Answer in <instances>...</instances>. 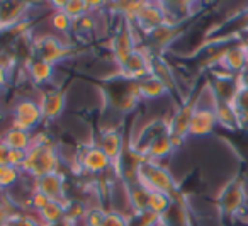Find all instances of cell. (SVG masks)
Listing matches in <instances>:
<instances>
[{"instance_id": "cell-6", "label": "cell", "mask_w": 248, "mask_h": 226, "mask_svg": "<svg viewBox=\"0 0 248 226\" xmlns=\"http://www.w3.org/2000/svg\"><path fill=\"white\" fill-rule=\"evenodd\" d=\"M245 204H247V191H245L243 182L236 180L226 185V189L219 197L221 212L226 216H236L241 212Z\"/></svg>"}, {"instance_id": "cell-3", "label": "cell", "mask_w": 248, "mask_h": 226, "mask_svg": "<svg viewBox=\"0 0 248 226\" xmlns=\"http://www.w3.org/2000/svg\"><path fill=\"white\" fill-rule=\"evenodd\" d=\"M45 121L39 100L34 97H21L12 107V126L19 129L34 131Z\"/></svg>"}, {"instance_id": "cell-24", "label": "cell", "mask_w": 248, "mask_h": 226, "mask_svg": "<svg viewBox=\"0 0 248 226\" xmlns=\"http://www.w3.org/2000/svg\"><path fill=\"white\" fill-rule=\"evenodd\" d=\"M39 219H34L29 214H9L4 221V226H39Z\"/></svg>"}, {"instance_id": "cell-7", "label": "cell", "mask_w": 248, "mask_h": 226, "mask_svg": "<svg viewBox=\"0 0 248 226\" xmlns=\"http://www.w3.org/2000/svg\"><path fill=\"white\" fill-rule=\"evenodd\" d=\"M77 163H78L80 170L87 172V174H104L107 172V168L112 167L110 160L100 150L99 145H89L85 150H82V153L77 158Z\"/></svg>"}, {"instance_id": "cell-17", "label": "cell", "mask_w": 248, "mask_h": 226, "mask_svg": "<svg viewBox=\"0 0 248 226\" xmlns=\"http://www.w3.org/2000/svg\"><path fill=\"white\" fill-rule=\"evenodd\" d=\"M136 85H138L140 97H143V99H150V100L160 99V97H163L167 92H169V87H167L165 83L158 79V77L152 75V73H150L148 77H145V79L138 80Z\"/></svg>"}, {"instance_id": "cell-20", "label": "cell", "mask_w": 248, "mask_h": 226, "mask_svg": "<svg viewBox=\"0 0 248 226\" xmlns=\"http://www.w3.org/2000/svg\"><path fill=\"white\" fill-rule=\"evenodd\" d=\"M170 208H172V195L165 194V192L150 191L146 212H152L153 216H160L162 218Z\"/></svg>"}, {"instance_id": "cell-16", "label": "cell", "mask_w": 248, "mask_h": 226, "mask_svg": "<svg viewBox=\"0 0 248 226\" xmlns=\"http://www.w3.org/2000/svg\"><path fill=\"white\" fill-rule=\"evenodd\" d=\"M56 68L51 63H46L39 58H32L28 65V75L36 85H46V83H51L55 79Z\"/></svg>"}, {"instance_id": "cell-30", "label": "cell", "mask_w": 248, "mask_h": 226, "mask_svg": "<svg viewBox=\"0 0 248 226\" xmlns=\"http://www.w3.org/2000/svg\"><path fill=\"white\" fill-rule=\"evenodd\" d=\"M7 204H11V199H9L7 192L4 191H0V212H7ZM9 214V212H7Z\"/></svg>"}, {"instance_id": "cell-21", "label": "cell", "mask_w": 248, "mask_h": 226, "mask_svg": "<svg viewBox=\"0 0 248 226\" xmlns=\"http://www.w3.org/2000/svg\"><path fill=\"white\" fill-rule=\"evenodd\" d=\"M21 168H16L12 165H0V191L7 192L9 189L16 187L21 178Z\"/></svg>"}, {"instance_id": "cell-19", "label": "cell", "mask_w": 248, "mask_h": 226, "mask_svg": "<svg viewBox=\"0 0 248 226\" xmlns=\"http://www.w3.org/2000/svg\"><path fill=\"white\" fill-rule=\"evenodd\" d=\"M216 117H217V124L228 131H233L241 126L240 114H238L236 107L231 102H217Z\"/></svg>"}, {"instance_id": "cell-4", "label": "cell", "mask_w": 248, "mask_h": 226, "mask_svg": "<svg viewBox=\"0 0 248 226\" xmlns=\"http://www.w3.org/2000/svg\"><path fill=\"white\" fill-rule=\"evenodd\" d=\"M217 66L224 68L226 72H230L231 75H234V77H238L240 73H243L245 70H248V58H247V51H245L243 43L241 41L233 43V45L221 49Z\"/></svg>"}, {"instance_id": "cell-25", "label": "cell", "mask_w": 248, "mask_h": 226, "mask_svg": "<svg viewBox=\"0 0 248 226\" xmlns=\"http://www.w3.org/2000/svg\"><path fill=\"white\" fill-rule=\"evenodd\" d=\"M106 216V211L100 208H90L87 209L85 216H83V225L85 226H100L102 225V219Z\"/></svg>"}, {"instance_id": "cell-29", "label": "cell", "mask_w": 248, "mask_h": 226, "mask_svg": "<svg viewBox=\"0 0 248 226\" xmlns=\"http://www.w3.org/2000/svg\"><path fill=\"white\" fill-rule=\"evenodd\" d=\"M9 80H11V72L0 65V89H4V87L9 83Z\"/></svg>"}, {"instance_id": "cell-5", "label": "cell", "mask_w": 248, "mask_h": 226, "mask_svg": "<svg viewBox=\"0 0 248 226\" xmlns=\"http://www.w3.org/2000/svg\"><path fill=\"white\" fill-rule=\"evenodd\" d=\"M216 126H217L216 107L196 106V111H194V114H192V119H190L189 136H194V138L209 136V134L216 129Z\"/></svg>"}, {"instance_id": "cell-15", "label": "cell", "mask_w": 248, "mask_h": 226, "mask_svg": "<svg viewBox=\"0 0 248 226\" xmlns=\"http://www.w3.org/2000/svg\"><path fill=\"white\" fill-rule=\"evenodd\" d=\"M0 140L4 141L11 150H17V151H28L32 146V141H34V134L31 131L26 129H19V128L11 126Z\"/></svg>"}, {"instance_id": "cell-2", "label": "cell", "mask_w": 248, "mask_h": 226, "mask_svg": "<svg viewBox=\"0 0 248 226\" xmlns=\"http://www.w3.org/2000/svg\"><path fill=\"white\" fill-rule=\"evenodd\" d=\"M136 178L140 184L145 185L148 191H158L172 195L175 192V178L169 168L160 165L158 161H152L148 158H141L136 165Z\"/></svg>"}, {"instance_id": "cell-27", "label": "cell", "mask_w": 248, "mask_h": 226, "mask_svg": "<svg viewBox=\"0 0 248 226\" xmlns=\"http://www.w3.org/2000/svg\"><path fill=\"white\" fill-rule=\"evenodd\" d=\"M49 201H51V199L48 197V195L46 194H43L41 191H32L31 192V199H29V204H31V208L32 209H36V211H41L43 208H45V206H48L49 204Z\"/></svg>"}, {"instance_id": "cell-9", "label": "cell", "mask_w": 248, "mask_h": 226, "mask_svg": "<svg viewBox=\"0 0 248 226\" xmlns=\"http://www.w3.org/2000/svg\"><path fill=\"white\" fill-rule=\"evenodd\" d=\"M36 58L43 60L46 63L56 65L68 55V48L63 45L56 36H43L36 41Z\"/></svg>"}, {"instance_id": "cell-1", "label": "cell", "mask_w": 248, "mask_h": 226, "mask_svg": "<svg viewBox=\"0 0 248 226\" xmlns=\"http://www.w3.org/2000/svg\"><path fill=\"white\" fill-rule=\"evenodd\" d=\"M60 161H62V155L58 146H55L53 143L32 141V146L26 151V160L21 167V172L31 175L36 180L39 177L60 172Z\"/></svg>"}, {"instance_id": "cell-8", "label": "cell", "mask_w": 248, "mask_h": 226, "mask_svg": "<svg viewBox=\"0 0 248 226\" xmlns=\"http://www.w3.org/2000/svg\"><path fill=\"white\" fill-rule=\"evenodd\" d=\"M133 21H135L145 32H152L153 29L167 24V11L162 5L141 2L138 12L133 16Z\"/></svg>"}, {"instance_id": "cell-12", "label": "cell", "mask_w": 248, "mask_h": 226, "mask_svg": "<svg viewBox=\"0 0 248 226\" xmlns=\"http://www.w3.org/2000/svg\"><path fill=\"white\" fill-rule=\"evenodd\" d=\"M175 148L177 146L173 143V138L170 136L169 131H165V133H158L148 141L143 155H145V158H148L152 161H160L162 158L170 157L175 151Z\"/></svg>"}, {"instance_id": "cell-22", "label": "cell", "mask_w": 248, "mask_h": 226, "mask_svg": "<svg viewBox=\"0 0 248 226\" xmlns=\"http://www.w3.org/2000/svg\"><path fill=\"white\" fill-rule=\"evenodd\" d=\"M55 7H60V11L66 12L73 21H78L80 17L89 14L87 2H78V0H68V2H55Z\"/></svg>"}, {"instance_id": "cell-32", "label": "cell", "mask_w": 248, "mask_h": 226, "mask_svg": "<svg viewBox=\"0 0 248 226\" xmlns=\"http://www.w3.org/2000/svg\"><path fill=\"white\" fill-rule=\"evenodd\" d=\"M243 19H245V22H247V24H248V7L243 11Z\"/></svg>"}, {"instance_id": "cell-26", "label": "cell", "mask_w": 248, "mask_h": 226, "mask_svg": "<svg viewBox=\"0 0 248 226\" xmlns=\"http://www.w3.org/2000/svg\"><path fill=\"white\" fill-rule=\"evenodd\" d=\"M100 226H129V221L128 218L121 212H116V211H106V216L102 219V225Z\"/></svg>"}, {"instance_id": "cell-11", "label": "cell", "mask_w": 248, "mask_h": 226, "mask_svg": "<svg viewBox=\"0 0 248 226\" xmlns=\"http://www.w3.org/2000/svg\"><path fill=\"white\" fill-rule=\"evenodd\" d=\"M38 100H39V106H41L45 121L58 119L66 107V96H65V92L60 89L41 92Z\"/></svg>"}, {"instance_id": "cell-23", "label": "cell", "mask_w": 248, "mask_h": 226, "mask_svg": "<svg viewBox=\"0 0 248 226\" xmlns=\"http://www.w3.org/2000/svg\"><path fill=\"white\" fill-rule=\"evenodd\" d=\"M49 26L55 29L56 32H68L73 28V19L70 17L66 12L55 9V12L49 17Z\"/></svg>"}, {"instance_id": "cell-31", "label": "cell", "mask_w": 248, "mask_h": 226, "mask_svg": "<svg viewBox=\"0 0 248 226\" xmlns=\"http://www.w3.org/2000/svg\"><path fill=\"white\" fill-rule=\"evenodd\" d=\"M241 43H243V46H245V51H247V58H248V34L245 36L243 39H241Z\"/></svg>"}, {"instance_id": "cell-28", "label": "cell", "mask_w": 248, "mask_h": 226, "mask_svg": "<svg viewBox=\"0 0 248 226\" xmlns=\"http://www.w3.org/2000/svg\"><path fill=\"white\" fill-rule=\"evenodd\" d=\"M9 155H11V148L0 140V165H9Z\"/></svg>"}, {"instance_id": "cell-14", "label": "cell", "mask_w": 248, "mask_h": 226, "mask_svg": "<svg viewBox=\"0 0 248 226\" xmlns=\"http://www.w3.org/2000/svg\"><path fill=\"white\" fill-rule=\"evenodd\" d=\"M135 49H136L135 36H133V32L129 28H123L112 38V55H114V60H116L117 65L128 58L129 53L135 51Z\"/></svg>"}, {"instance_id": "cell-13", "label": "cell", "mask_w": 248, "mask_h": 226, "mask_svg": "<svg viewBox=\"0 0 248 226\" xmlns=\"http://www.w3.org/2000/svg\"><path fill=\"white\" fill-rule=\"evenodd\" d=\"M99 146L104 153L107 155V158L110 160L112 165H119L121 158H123V148H124V141H123V134L117 129H106L100 136Z\"/></svg>"}, {"instance_id": "cell-10", "label": "cell", "mask_w": 248, "mask_h": 226, "mask_svg": "<svg viewBox=\"0 0 248 226\" xmlns=\"http://www.w3.org/2000/svg\"><path fill=\"white\" fill-rule=\"evenodd\" d=\"M34 189L41 191L43 194L48 195L51 201H62L66 202V185H65V175L55 172V174L45 175L34 180Z\"/></svg>"}, {"instance_id": "cell-18", "label": "cell", "mask_w": 248, "mask_h": 226, "mask_svg": "<svg viewBox=\"0 0 248 226\" xmlns=\"http://www.w3.org/2000/svg\"><path fill=\"white\" fill-rule=\"evenodd\" d=\"M66 218V202L49 201L48 206L38 212V219L45 226H56L60 221H65Z\"/></svg>"}]
</instances>
